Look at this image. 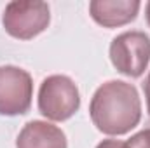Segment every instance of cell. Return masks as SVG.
<instances>
[{
    "mask_svg": "<svg viewBox=\"0 0 150 148\" xmlns=\"http://www.w3.org/2000/svg\"><path fill=\"white\" fill-rule=\"evenodd\" d=\"M89 115L98 131L122 136L142 120V99L136 87L124 80H108L96 89L89 103Z\"/></svg>",
    "mask_w": 150,
    "mask_h": 148,
    "instance_id": "1",
    "label": "cell"
},
{
    "mask_svg": "<svg viewBox=\"0 0 150 148\" xmlns=\"http://www.w3.org/2000/svg\"><path fill=\"white\" fill-rule=\"evenodd\" d=\"M145 16H147V23L150 26V2H147V5H145Z\"/></svg>",
    "mask_w": 150,
    "mask_h": 148,
    "instance_id": "11",
    "label": "cell"
},
{
    "mask_svg": "<svg viewBox=\"0 0 150 148\" xmlns=\"http://www.w3.org/2000/svg\"><path fill=\"white\" fill-rule=\"evenodd\" d=\"M110 61L119 73L138 78L150 63V37L143 32H124L110 44Z\"/></svg>",
    "mask_w": 150,
    "mask_h": 148,
    "instance_id": "4",
    "label": "cell"
},
{
    "mask_svg": "<svg viewBox=\"0 0 150 148\" xmlns=\"http://www.w3.org/2000/svg\"><path fill=\"white\" fill-rule=\"evenodd\" d=\"M16 148H68L65 132L45 120H32L19 131Z\"/></svg>",
    "mask_w": 150,
    "mask_h": 148,
    "instance_id": "7",
    "label": "cell"
},
{
    "mask_svg": "<svg viewBox=\"0 0 150 148\" xmlns=\"http://www.w3.org/2000/svg\"><path fill=\"white\" fill-rule=\"evenodd\" d=\"M32 75L19 66H0V115L16 117L26 113L32 106Z\"/></svg>",
    "mask_w": 150,
    "mask_h": 148,
    "instance_id": "5",
    "label": "cell"
},
{
    "mask_svg": "<svg viewBox=\"0 0 150 148\" xmlns=\"http://www.w3.org/2000/svg\"><path fill=\"white\" fill-rule=\"evenodd\" d=\"M51 21V11L40 0H16L9 2L4 9L2 25L14 38L30 40L40 35Z\"/></svg>",
    "mask_w": 150,
    "mask_h": 148,
    "instance_id": "3",
    "label": "cell"
},
{
    "mask_svg": "<svg viewBox=\"0 0 150 148\" xmlns=\"http://www.w3.org/2000/svg\"><path fill=\"white\" fill-rule=\"evenodd\" d=\"M126 143L127 148H150V127L133 134Z\"/></svg>",
    "mask_w": 150,
    "mask_h": 148,
    "instance_id": "8",
    "label": "cell"
},
{
    "mask_svg": "<svg viewBox=\"0 0 150 148\" xmlns=\"http://www.w3.org/2000/svg\"><path fill=\"white\" fill-rule=\"evenodd\" d=\"M143 91H145V98H147V111H149V117H150V72L145 84H143Z\"/></svg>",
    "mask_w": 150,
    "mask_h": 148,
    "instance_id": "10",
    "label": "cell"
},
{
    "mask_svg": "<svg viewBox=\"0 0 150 148\" xmlns=\"http://www.w3.org/2000/svg\"><path fill=\"white\" fill-rule=\"evenodd\" d=\"M140 7L138 0H93L89 14L103 28H119L134 21Z\"/></svg>",
    "mask_w": 150,
    "mask_h": 148,
    "instance_id": "6",
    "label": "cell"
},
{
    "mask_svg": "<svg viewBox=\"0 0 150 148\" xmlns=\"http://www.w3.org/2000/svg\"><path fill=\"white\" fill-rule=\"evenodd\" d=\"M96 148H127V143L120 140H103Z\"/></svg>",
    "mask_w": 150,
    "mask_h": 148,
    "instance_id": "9",
    "label": "cell"
},
{
    "mask_svg": "<svg viewBox=\"0 0 150 148\" xmlns=\"http://www.w3.org/2000/svg\"><path fill=\"white\" fill-rule=\"evenodd\" d=\"M80 108V94L75 82L67 75H51L38 89V111L52 122H63Z\"/></svg>",
    "mask_w": 150,
    "mask_h": 148,
    "instance_id": "2",
    "label": "cell"
}]
</instances>
